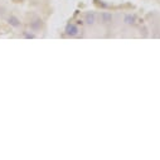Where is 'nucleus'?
<instances>
[{
    "instance_id": "4",
    "label": "nucleus",
    "mask_w": 160,
    "mask_h": 160,
    "mask_svg": "<svg viewBox=\"0 0 160 160\" xmlns=\"http://www.w3.org/2000/svg\"><path fill=\"white\" fill-rule=\"evenodd\" d=\"M8 23H9L12 27H14V28L20 27V20L16 18V16H14V15H10V16H9V18H8Z\"/></svg>"
},
{
    "instance_id": "3",
    "label": "nucleus",
    "mask_w": 160,
    "mask_h": 160,
    "mask_svg": "<svg viewBox=\"0 0 160 160\" xmlns=\"http://www.w3.org/2000/svg\"><path fill=\"white\" fill-rule=\"evenodd\" d=\"M101 22L103 24H110L112 22V14L111 13H107V12H103L101 14Z\"/></svg>"
},
{
    "instance_id": "6",
    "label": "nucleus",
    "mask_w": 160,
    "mask_h": 160,
    "mask_svg": "<svg viewBox=\"0 0 160 160\" xmlns=\"http://www.w3.org/2000/svg\"><path fill=\"white\" fill-rule=\"evenodd\" d=\"M24 37H25V38H36L34 34H28V33H24Z\"/></svg>"
},
{
    "instance_id": "1",
    "label": "nucleus",
    "mask_w": 160,
    "mask_h": 160,
    "mask_svg": "<svg viewBox=\"0 0 160 160\" xmlns=\"http://www.w3.org/2000/svg\"><path fill=\"white\" fill-rule=\"evenodd\" d=\"M66 34L67 36H69V37H76L78 34V32H79V29H78V27L76 25V24H73V23H69V24H67V27H66Z\"/></svg>"
},
{
    "instance_id": "5",
    "label": "nucleus",
    "mask_w": 160,
    "mask_h": 160,
    "mask_svg": "<svg viewBox=\"0 0 160 160\" xmlns=\"http://www.w3.org/2000/svg\"><path fill=\"white\" fill-rule=\"evenodd\" d=\"M124 22H125V24H127V25H133V24H135V22H136V18H135V15H133V14H126L124 18Z\"/></svg>"
},
{
    "instance_id": "2",
    "label": "nucleus",
    "mask_w": 160,
    "mask_h": 160,
    "mask_svg": "<svg viewBox=\"0 0 160 160\" xmlns=\"http://www.w3.org/2000/svg\"><path fill=\"white\" fill-rule=\"evenodd\" d=\"M85 22H86V24H88V25H93V24L96 23V14L93 13V12L86 13V15H85Z\"/></svg>"
}]
</instances>
